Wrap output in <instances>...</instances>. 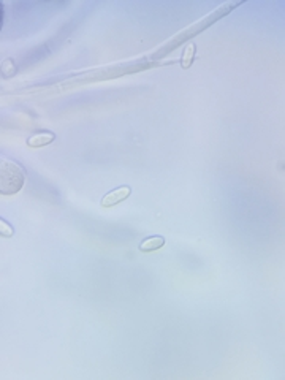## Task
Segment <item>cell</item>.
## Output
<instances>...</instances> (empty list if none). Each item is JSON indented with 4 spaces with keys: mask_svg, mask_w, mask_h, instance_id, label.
<instances>
[{
    "mask_svg": "<svg viewBox=\"0 0 285 380\" xmlns=\"http://www.w3.org/2000/svg\"><path fill=\"white\" fill-rule=\"evenodd\" d=\"M130 195H132V189L128 186H121V187H117V189H114L110 193L105 195L101 198V201H100V205L103 208H111V206H114L117 203L124 201L125 198H128Z\"/></svg>",
    "mask_w": 285,
    "mask_h": 380,
    "instance_id": "7a4b0ae2",
    "label": "cell"
},
{
    "mask_svg": "<svg viewBox=\"0 0 285 380\" xmlns=\"http://www.w3.org/2000/svg\"><path fill=\"white\" fill-rule=\"evenodd\" d=\"M193 56H195V44L190 43L189 46L186 48L184 56H183V67H184V68H189V67H190L192 60H193Z\"/></svg>",
    "mask_w": 285,
    "mask_h": 380,
    "instance_id": "5b68a950",
    "label": "cell"
},
{
    "mask_svg": "<svg viewBox=\"0 0 285 380\" xmlns=\"http://www.w3.org/2000/svg\"><path fill=\"white\" fill-rule=\"evenodd\" d=\"M56 140V135L51 133V132H41V133H37L34 136H31V138L27 140V146L31 147H41V146H46L49 143H53Z\"/></svg>",
    "mask_w": 285,
    "mask_h": 380,
    "instance_id": "3957f363",
    "label": "cell"
},
{
    "mask_svg": "<svg viewBox=\"0 0 285 380\" xmlns=\"http://www.w3.org/2000/svg\"><path fill=\"white\" fill-rule=\"evenodd\" d=\"M163 246H165V238L157 235V236H149V238L143 239L140 242L138 249L141 252H152V250H157V249H160Z\"/></svg>",
    "mask_w": 285,
    "mask_h": 380,
    "instance_id": "277c9868",
    "label": "cell"
},
{
    "mask_svg": "<svg viewBox=\"0 0 285 380\" xmlns=\"http://www.w3.org/2000/svg\"><path fill=\"white\" fill-rule=\"evenodd\" d=\"M0 233H2V236H5V238H10V236H13V226L7 222V220H4V219H0Z\"/></svg>",
    "mask_w": 285,
    "mask_h": 380,
    "instance_id": "8992f818",
    "label": "cell"
},
{
    "mask_svg": "<svg viewBox=\"0 0 285 380\" xmlns=\"http://www.w3.org/2000/svg\"><path fill=\"white\" fill-rule=\"evenodd\" d=\"M24 171L18 163L2 160V165H0V192L2 195L18 193L24 186Z\"/></svg>",
    "mask_w": 285,
    "mask_h": 380,
    "instance_id": "6da1fadb",
    "label": "cell"
}]
</instances>
